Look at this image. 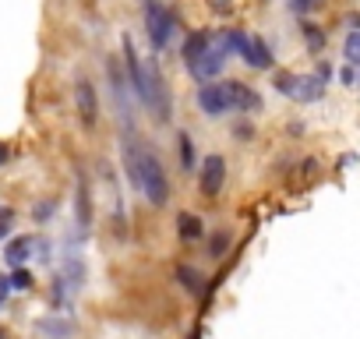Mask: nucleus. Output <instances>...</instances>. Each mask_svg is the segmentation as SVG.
I'll return each mask as SVG.
<instances>
[{
    "label": "nucleus",
    "mask_w": 360,
    "mask_h": 339,
    "mask_svg": "<svg viewBox=\"0 0 360 339\" xmlns=\"http://www.w3.org/2000/svg\"><path fill=\"white\" fill-rule=\"evenodd\" d=\"M321 96H325V82L318 75H297L290 99H297V103H318Z\"/></svg>",
    "instance_id": "10"
},
{
    "label": "nucleus",
    "mask_w": 360,
    "mask_h": 339,
    "mask_svg": "<svg viewBox=\"0 0 360 339\" xmlns=\"http://www.w3.org/2000/svg\"><path fill=\"white\" fill-rule=\"evenodd\" d=\"M124 68H127V85H131V96L159 120L166 124L173 117V103H169V92H166V82H162V71L155 64V57L141 60L138 50H134V39L124 36Z\"/></svg>",
    "instance_id": "1"
},
{
    "label": "nucleus",
    "mask_w": 360,
    "mask_h": 339,
    "mask_svg": "<svg viewBox=\"0 0 360 339\" xmlns=\"http://www.w3.org/2000/svg\"><path fill=\"white\" fill-rule=\"evenodd\" d=\"M36 332H39L43 339H75L78 325H75L71 318H57V314H50V318H39V321H36Z\"/></svg>",
    "instance_id": "9"
},
{
    "label": "nucleus",
    "mask_w": 360,
    "mask_h": 339,
    "mask_svg": "<svg viewBox=\"0 0 360 339\" xmlns=\"http://www.w3.org/2000/svg\"><path fill=\"white\" fill-rule=\"evenodd\" d=\"M300 36H304V43H307L311 53H321V46H325V32H321L318 25L304 22V25H300Z\"/></svg>",
    "instance_id": "18"
},
{
    "label": "nucleus",
    "mask_w": 360,
    "mask_h": 339,
    "mask_svg": "<svg viewBox=\"0 0 360 339\" xmlns=\"http://www.w3.org/2000/svg\"><path fill=\"white\" fill-rule=\"evenodd\" d=\"M233 134L248 141V138H255V127H251V124H237V127H233Z\"/></svg>",
    "instance_id": "26"
},
{
    "label": "nucleus",
    "mask_w": 360,
    "mask_h": 339,
    "mask_svg": "<svg viewBox=\"0 0 360 339\" xmlns=\"http://www.w3.org/2000/svg\"><path fill=\"white\" fill-rule=\"evenodd\" d=\"M75 106H78V120L92 131L99 124V96H96V85L89 78L75 82Z\"/></svg>",
    "instance_id": "7"
},
{
    "label": "nucleus",
    "mask_w": 360,
    "mask_h": 339,
    "mask_svg": "<svg viewBox=\"0 0 360 339\" xmlns=\"http://www.w3.org/2000/svg\"><path fill=\"white\" fill-rule=\"evenodd\" d=\"M4 258H8V265H25L32 258V237H15L4 248Z\"/></svg>",
    "instance_id": "14"
},
{
    "label": "nucleus",
    "mask_w": 360,
    "mask_h": 339,
    "mask_svg": "<svg viewBox=\"0 0 360 339\" xmlns=\"http://www.w3.org/2000/svg\"><path fill=\"white\" fill-rule=\"evenodd\" d=\"M346 25H349V32H360V15H349Z\"/></svg>",
    "instance_id": "29"
},
{
    "label": "nucleus",
    "mask_w": 360,
    "mask_h": 339,
    "mask_svg": "<svg viewBox=\"0 0 360 339\" xmlns=\"http://www.w3.org/2000/svg\"><path fill=\"white\" fill-rule=\"evenodd\" d=\"M342 57L349 68H360V32H349L346 43H342Z\"/></svg>",
    "instance_id": "19"
},
{
    "label": "nucleus",
    "mask_w": 360,
    "mask_h": 339,
    "mask_svg": "<svg viewBox=\"0 0 360 339\" xmlns=\"http://www.w3.org/2000/svg\"><path fill=\"white\" fill-rule=\"evenodd\" d=\"M57 212V202H43V205H36V219L43 223V219H50Z\"/></svg>",
    "instance_id": "25"
},
{
    "label": "nucleus",
    "mask_w": 360,
    "mask_h": 339,
    "mask_svg": "<svg viewBox=\"0 0 360 339\" xmlns=\"http://www.w3.org/2000/svg\"><path fill=\"white\" fill-rule=\"evenodd\" d=\"M8 237V219H0V241Z\"/></svg>",
    "instance_id": "31"
},
{
    "label": "nucleus",
    "mask_w": 360,
    "mask_h": 339,
    "mask_svg": "<svg viewBox=\"0 0 360 339\" xmlns=\"http://www.w3.org/2000/svg\"><path fill=\"white\" fill-rule=\"evenodd\" d=\"M325 4V0H290V8L297 11V15H307V11H318Z\"/></svg>",
    "instance_id": "22"
},
{
    "label": "nucleus",
    "mask_w": 360,
    "mask_h": 339,
    "mask_svg": "<svg viewBox=\"0 0 360 339\" xmlns=\"http://www.w3.org/2000/svg\"><path fill=\"white\" fill-rule=\"evenodd\" d=\"M176 234H180V241H198L205 230H202V219H198V216L180 212V216H176Z\"/></svg>",
    "instance_id": "15"
},
{
    "label": "nucleus",
    "mask_w": 360,
    "mask_h": 339,
    "mask_svg": "<svg viewBox=\"0 0 360 339\" xmlns=\"http://www.w3.org/2000/svg\"><path fill=\"white\" fill-rule=\"evenodd\" d=\"M75 209H78V230L89 234L92 230V191H89L85 174H78V202H75Z\"/></svg>",
    "instance_id": "13"
},
{
    "label": "nucleus",
    "mask_w": 360,
    "mask_h": 339,
    "mask_svg": "<svg viewBox=\"0 0 360 339\" xmlns=\"http://www.w3.org/2000/svg\"><path fill=\"white\" fill-rule=\"evenodd\" d=\"M176 141H180V162H184V174H195V141H191V134L180 131Z\"/></svg>",
    "instance_id": "16"
},
{
    "label": "nucleus",
    "mask_w": 360,
    "mask_h": 339,
    "mask_svg": "<svg viewBox=\"0 0 360 339\" xmlns=\"http://www.w3.org/2000/svg\"><path fill=\"white\" fill-rule=\"evenodd\" d=\"M134 191L145 195L148 205L162 209L169 202V177H166V162L162 155L148 145V141H138V174H134Z\"/></svg>",
    "instance_id": "2"
},
{
    "label": "nucleus",
    "mask_w": 360,
    "mask_h": 339,
    "mask_svg": "<svg viewBox=\"0 0 360 339\" xmlns=\"http://www.w3.org/2000/svg\"><path fill=\"white\" fill-rule=\"evenodd\" d=\"M8 159V145H0V162H4Z\"/></svg>",
    "instance_id": "32"
},
{
    "label": "nucleus",
    "mask_w": 360,
    "mask_h": 339,
    "mask_svg": "<svg viewBox=\"0 0 360 339\" xmlns=\"http://www.w3.org/2000/svg\"><path fill=\"white\" fill-rule=\"evenodd\" d=\"M240 57L255 71H272V64H276V57H272V50H269V43L262 36H248V43L240 46Z\"/></svg>",
    "instance_id": "8"
},
{
    "label": "nucleus",
    "mask_w": 360,
    "mask_h": 339,
    "mask_svg": "<svg viewBox=\"0 0 360 339\" xmlns=\"http://www.w3.org/2000/svg\"><path fill=\"white\" fill-rule=\"evenodd\" d=\"M176 279H180V286H184V290L202 293V272H198V269H191V265H180V269H176Z\"/></svg>",
    "instance_id": "17"
},
{
    "label": "nucleus",
    "mask_w": 360,
    "mask_h": 339,
    "mask_svg": "<svg viewBox=\"0 0 360 339\" xmlns=\"http://www.w3.org/2000/svg\"><path fill=\"white\" fill-rule=\"evenodd\" d=\"M209 39H212V32L209 29H202V32H191L188 39H184V68H188V75L195 71V64L202 60V53H205V46H209Z\"/></svg>",
    "instance_id": "11"
},
{
    "label": "nucleus",
    "mask_w": 360,
    "mask_h": 339,
    "mask_svg": "<svg viewBox=\"0 0 360 339\" xmlns=\"http://www.w3.org/2000/svg\"><path fill=\"white\" fill-rule=\"evenodd\" d=\"M339 82H342L346 89H353V85H356V68H349V64H346V68L339 71Z\"/></svg>",
    "instance_id": "24"
},
{
    "label": "nucleus",
    "mask_w": 360,
    "mask_h": 339,
    "mask_svg": "<svg viewBox=\"0 0 360 339\" xmlns=\"http://www.w3.org/2000/svg\"><path fill=\"white\" fill-rule=\"evenodd\" d=\"M29 286H32V272L18 269V272L11 276V290H29Z\"/></svg>",
    "instance_id": "23"
},
{
    "label": "nucleus",
    "mask_w": 360,
    "mask_h": 339,
    "mask_svg": "<svg viewBox=\"0 0 360 339\" xmlns=\"http://www.w3.org/2000/svg\"><path fill=\"white\" fill-rule=\"evenodd\" d=\"M226 184V159L223 155H205L202 159V170H198V188L205 198H216Z\"/></svg>",
    "instance_id": "6"
},
{
    "label": "nucleus",
    "mask_w": 360,
    "mask_h": 339,
    "mask_svg": "<svg viewBox=\"0 0 360 339\" xmlns=\"http://www.w3.org/2000/svg\"><path fill=\"white\" fill-rule=\"evenodd\" d=\"M8 290H11V279H8V276H0V300H4Z\"/></svg>",
    "instance_id": "30"
},
{
    "label": "nucleus",
    "mask_w": 360,
    "mask_h": 339,
    "mask_svg": "<svg viewBox=\"0 0 360 339\" xmlns=\"http://www.w3.org/2000/svg\"><path fill=\"white\" fill-rule=\"evenodd\" d=\"M230 57H233V50H230L226 36H223V32H212V39H209V46H205L202 60L195 64L191 78H198V82H212V78H219Z\"/></svg>",
    "instance_id": "4"
},
{
    "label": "nucleus",
    "mask_w": 360,
    "mask_h": 339,
    "mask_svg": "<svg viewBox=\"0 0 360 339\" xmlns=\"http://www.w3.org/2000/svg\"><path fill=\"white\" fill-rule=\"evenodd\" d=\"M141 22H145V36H148L152 50L162 53L173 43V15L166 11V4H159V0H141Z\"/></svg>",
    "instance_id": "3"
},
{
    "label": "nucleus",
    "mask_w": 360,
    "mask_h": 339,
    "mask_svg": "<svg viewBox=\"0 0 360 339\" xmlns=\"http://www.w3.org/2000/svg\"><path fill=\"white\" fill-rule=\"evenodd\" d=\"M230 96H233V110H240V113H258L262 110V96L244 82H230Z\"/></svg>",
    "instance_id": "12"
},
{
    "label": "nucleus",
    "mask_w": 360,
    "mask_h": 339,
    "mask_svg": "<svg viewBox=\"0 0 360 339\" xmlns=\"http://www.w3.org/2000/svg\"><path fill=\"white\" fill-rule=\"evenodd\" d=\"M198 106H202V113L205 117H212V120H219V117H226V113H233V96H230V82H202L198 85Z\"/></svg>",
    "instance_id": "5"
},
{
    "label": "nucleus",
    "mask_w": 360,
    "mask_h": 339,
    "mask_svg": "<svg viewBox=\"0 0 360 339\" xmlns=\"http://www.w3.org/2000/svg\"><path fill=\"white\" fill-rule=\"evenodd\" d=\"M209 4H212V11H230L233 0H209Z\"/></svg>",
    "instance_id": "27"
},
{
    "label": "nucleus",
    "mask_w": 360,
    "mask_h": 339,
    "mask_svg": "<svg viewBox=\"0 0 360 339\" xmlns=\"http://www.w3.org/2000/svg\"><path fill=\"white\" fill-rule=\"evenodd\" d=\"M226 248H230V237H226V234H216V237L209 241V255H212V258H223Z\"/></svg>",
    "instance_id": "21"
},
{
    "label": "nucleus",
    "mask_w": 360,
    "mask_h": 339,
    "mask_svg": "<svg viewBox=\"0 0 360 339\" xmlns=\"http://www.w3.org/2000/svg\"><path fill=\"white\" fill-rule=\"evenodd\" d=\"M293 82H297L293 71H276V78H272V85H276L279 96H293Z\"/></svg>",
    "instance_id": "20"
},
{
    "label": "nucleus",
    "mask_w": 360,
    "mask_h": 339,
    "mask_svg": "<svg viewBox=\"0 0 360 339\" xmlns=\"http://www.w3.org/2000/svg\"><path fill=\"white\" fill-rule=\"evenodd\" d=\"M314 75H318V78H321V82H328V75H332V68H328V64H325V60H321V64H318V71H314Z\"/></svg>",
    "instance_id": "28"
}]
</instances>
